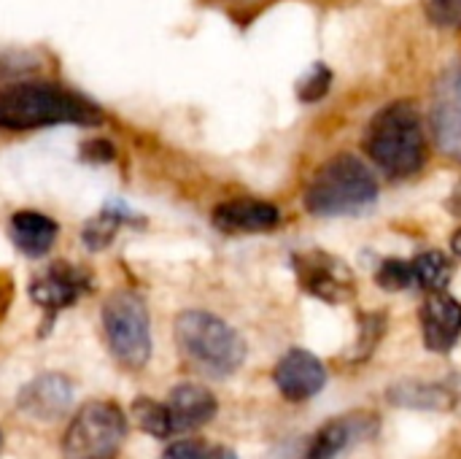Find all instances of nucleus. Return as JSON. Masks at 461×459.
<instances>
[{
    "instance_id": "23",
    "label": "nucleus",
    "mask_w": 461,
    "mask_h": 459,
    "mask_svg": "<svg viewBox=\"0 0 461 459\" xmlns=\"http://www.w3.org/2000/svg\"><path fill=\"white\" fill-rule=\"evenodd\" d=\"M424 11L438 27H461V0H424Z\"/></svg>"
},
{
    "instance_id": "27",
    "label": "nucleus",
    "mask_w": 461,
    "mask_h": 459,
    "mask_svg": "<svg viewBox=\"0 0 461 459\" xmlns=\"http://www.w3.org/2000/svg\"><path fill=\"white\" fill-rule=\"evenodd\" d=\"M451 252L461 260V227L454 233V238H451Z\"/></svg>"
},
{
    "instance_id": "26",
    "label": "nucleus",
    "mask_w": 461,
    "mask_h": 459,
    "mask_svg": "<svg viewBox=\"0 0 461 459\" xmlns=\"http://www.w3.org/2000/svg\"><path fill=\"white\" fill-rule=\"evenodd\" d=\"M448 208H451V214H456L461 216V181L451 189V197H448Z\"/></svg>"
},
{
    "instance_id": "9",
    "label": "nucleus",
    "mask_w": 461,
    "mask_h": 459,
    "mask_svg": "<svg viewBox=\"0 0 461 459\" xmlns=\"http://www.w3.org/2000/svg\"><path fill=\"white\" fill-rule=\"evenodd\" d=\"M92 292V279L86 271L70 265V262H54L49 265L30 287V298L49 314V319L57 311L70 308L78 298Z\"/></svg>"
},
{
    "instance_id": "20",
    "label": "nucleus",
    "mask_w": 461,
    "mask_h": 459,
    "mask_svg": "<svg viewBox=\"0 0 461 459\" xmlns=\"http://www.w3.org/2000/svg\"><path fill=\"white\" fill-rule=\"evenodd\" d=\"M375 281L386 292H402V289L413 287V265H411V260L386 257L375 271Z\"/></svg>"
},
{
    "instance_id": "7",
    "label": "nucleus",
    "mask_w": 461,
    "mask_h": 459,
    "mask_svg": "<svg viewBox=\"0 0 461 459\" xmlns=\"http://www.w3.org/2000/svg\"><path fill=\"white\" fill-rule=\"evenodd\" d=\"M292 268H294L297 284L308 295H313V298H319V300H324L330 306L348 303L357 295L354 271L340 257H332V254H327L321 249L294 254Z\"/></svg>"
},
{
    "instance_id": "12",
    "label": "nucleus",
    "mask_w": 461,
    "mask_h": 459,
    "mask_svg": "<svg viewBox=\"0 0 461 459\" xmlns=\"http://www.w3.org/2000/svg\"><path fill=\"white\" fill-rule=\"evenodd\" d=\"M73 403V387L65 376L43 373L32 379L22 392L16 406L38 422H57Z\"/></svg>"
},
{
    "instance_id": "25",
    "label": "nucleus",
    "mask_w": 461,
    "mask_h": 459,
    "mask_svg": "<svg viewBox=\"0 0 461 459\" xmlns=\"http://www.w3.org/2000/svg\"><path fill=\"white\" fill-rule=\"evenodd\" d=\"M81 151H84L86 160H97V162H105V160L113 157V146L105 143V141H89V143L81 146Z\"/></svg>"
},
{
    "instance_id": "1",
    "label": "nucleus",
    "mask_w": 461,
    "mask_h": 459,
    "mask_svg": "<svg viewBox=\"0 0 461 459\" xmlns=\"http://www.w3.org/2000/svg\"><path fill=\"white\" fill-rule=\"evenodd\" d=\"M100 122L103 111L68 87L46 81H22L0 89V130L22 133L51 124L95 127Z\"/></svg>"
},
{
    "instance_id": "6",
    "label": "nucleus",
    "mask_w": 461,
    "mask_h": 459,
    "mask_svg": "<svg viewBox=\"0 0 461 459\" xmlns=\"http://www.w3.org/2000/svg\"><path fill=\"white\" fill-rule=\"evenodd\" d=\"M127 438V417L116 403H86L62 438L65 459H113Z\"/></svg>"
},
{
    "instance_id": "4",
    "label": "nucleus",
    "mask_w": 461,
    "mask_h": 459,
    "mask_svg": "<svg viewBox=\"0 0 461 459\" xmlns=\"http://www.w3.org/2000/svg\"><path fill=\"white\" fill-rule=\"evenodd\" d=\"M176 344L189 365L205 376H232L246 360V341L208 311H184L176 319Z\"/></svg>"
},
{
    "instance_id": "22",
    "label": "nucleus",
    "mask_w": 461,
    "mask_h": 459,
    "mask_svg": "<svg viewBox=\"0 0 461 459\" xmlns=\"http://www.w3.org/2000/svg\"><path fill=\"white\" fill-rule=\"evenodd\" d=\"M127 222V214L116 211V208H105L97 219H92L84 230V241L92 246V249H100V246H108L116 227Z\"/></svg>"
},
{
    "instance_id": "28",
    "label": "nucleus",
    "mask_w": 461,
    "mask_h": 459,
    "mask_svg": "<svg viewBox=\"0 0 461 459\" xmlns=\"http://www.w3.org/2000/svg\"><path fill=\"white\" fill-rule=\"evenodd\" d=\"M211 459H238L230 449H213V454H211Z\"/></svg>"
},
{
    "instance_id": "17",
    "label": "nucleus",
    "mask_w": 461,
    "mask_h": 459,
    "mask_svg": "<svg viewBox=\"0 0 461 459\" xmlns=\"http://www.w3.org/2000/svg\"><path fill=\"white\" fill-rule=\"evenodd\" d=\"M389 400L402 409H421V411H446L454 406V395L443 384L429 381H402L389 390Z\"/></svg>"
},
{
    "instance_id": "13",
    "label": "nucleus",
    "mask_w": 461,
    "mask_h": 459,
    "mask_svg": "<svg viewBox=\"0 0 461 459\" xmlns=\"http://www.w3.org/2000/svg\"><path fill=\"white\" fill-rule=\"evenodd\" d=\"M373 433H378V417L370 414H354V417H340L327 422L321 430H316V436L308 441L305 446V457L303 459H335L340 457L351 441H362L370 438Z\"/></svg>"
},
{
    "instance_id": "8",
    "label": "nucleus",
    "mask_w": 461,
    "mask_h": 459,
    "mask_svg": "<svg viewBox=\"0 0 461 459\" xmlns=\"http://www.w3.org/2000/svg\"><path fill=\"white\" fill-rule=\"evenodd\" d=\"M432 133L440 151L461 162V65L446 70L432 92Z\"/></svg>"
},
{
    "instance_id": "29",
    "label": "nucleus",
    "mask_w": 461,
    "mask_h": 459,
    "mask_svg": "<svg viewBox=\"0 0 461 459\" xmlns=\"http://www.w3.org/2000/svg\"><path fill=\"white\" fill-rule=\"evenodd\" d=\"M0 449H3V436H0Z\"/></svg>"
},
{
    "instance_id": "18",
    "label": "nucleus",
    "mask_w": 461,
    "mask_h": 459,
    "mask_svg": "<svg viewBox=\"0 0 461 459\" xmlns=\"http://www.w3.org/2000/svg\"><path fill=\"white\" fill-rule=\"evenodd\" d=\"M411 265L413 287H421L424 292H443L454 279V262L443 252H424L416 260H411Z\"/></svg>"
},
{
    "instance_id": "5",
    "label": "nucleus",
    "mask_w": 461,
    "mask_h": 459,
    "mask_svg": "<svg viewBox=\"0 0 461 459\" xmlns=\"http://www.w3.org/2000/svg\"><path fill=\"white\" fill-rule=\"evenodd\" d=\"M103 330L111 354L127 371H140L151 357L149 308L138 292H113L103 306Z\"/></svg>"
},
{
    "instance_id": "10",
    "label": "nucleus",
    "mask_w": 461,
    "mask_h": 459,
    "mask_svg": "<svg viewBox=\"0 0 461 459\" xmlns=\"http://www.w3.org/2000/svg\"><path fill=\"white\" fill-rule=\"evenodd\" d=\"M273 381L289 403H303L324 390L327 368L316 354L305 349H292L278 360L273 371Z\"/></svg>"
},
{
    "instance_id": "2",
    "label": "nucleus",
    "mask_w": 461,
    "mask_h": 459,
    "mask_svg": "<svg viewBox=\"0 0 461 459\" xmlns=\"http://www.w3.org/2000/svg\"><path fill=\"white\" fill-rule=\"evenodd\" d=\"M365 151L392 179H408L427 162V141L416 103L394 100L367 124Z\"/></svg>"
},
{
    "instance_id": "21",
    "label": "nucleus",
    "mask_w": 461,
    "mask_h": 459,
    "mask_svg": "<svg viewBox=\"0 0 461 459\" xmlns=\"http://www.w3.org/2000/svg\"><path fill=\"white\" fill-rule=\"evenodd\" d=\"M330 87H332V70L324 62H316L297 81V97L303 103H316V100H321L330 92Z\"/></svg>"
},
{
    "instance_id": "3",
    "label": "nucleus",
    "mask_w": 461,
    "mask_h": 459,
    "mask_svg": "<svg viewBox=\"0 0 461 459\" xmlns=\"http://www.w3.org/2000/svg\"><path fill=\"white\" fill-rule=\"evenodd\" d=\"M378 181L373 170L354 154L340 151L330 157L305 189V208L316 216L357 214L375 203Z\"/></svg>"
},
{
    "instance_id": "14",
    "label": "nucleus",
    "mask_w": 461,
    "mask_h": 459,
    "mask_svg": "<svg viewBox=\"0 0 461 459\" xmlns=\"http://www.w3.org/2000/svg\"><path fill=\"white\" fill-rule=\"evenodd\" d=\"M213 225L221 233H267L281 225L278 206L257 197H238L213 208Z\"/></svg>"
},
{
    "instance_id": "19",
    "label": "nucleus",
    "mask_w": 461,
    "mask_h": 459,
    "mask_svg": "<svg viewBox=\"0 0 461 459\" xmlns=\"http://www.w3.org/2000/svg\"><path fill=\"white\" fill-rule=\"evenodd\" d=\"M132 422L151 438H167L173 436V425H170V411L167 406L151 400V398H138L130 409Z\"/></svg>"
},
{
    "instance_id": "24",
    "label": "nucleus",
    "mask_w": 461,
    "mask_h": 459,
    "mask_svg": "<svg viewBox=\"0 0 461 459\" xmlns=\"http://www.w3.org/2000/svg\"><path fill=\"white\" fill-rule=\"evenodd\" d=\"M211 454L213 449H208V444L203 441H178L165 449L162 459H211Z\"/></svg>"
},
{
    "instance_id": "15",
    "label": "nucleus",
    "mask_w": 461,
    "mask_h": 459,
    "mask_svg": "<svg viewBox=\"0 0 461 459\" xmlns=\"http://www.w3.org/2000/svg\"><path fill=\"white\" fill-rule=\"evenodd\" d=\"M167 411H170L173 433H192L216 417L219 403L211 390L200 384H181L170 392Z\"/></svg>"
},
{
    "instance_id": "16",
    "label": "nucleus",
    "mask_w": 461,
    "mask_h": 459,
    "mask_svg": "<svg viewBox=\"0 0 461 459\" xmlns=\"http://www.w3.org/2000/svg\"><path fill=\"white\" fill-rule=\"evenodd\" d=\"M11 241L27 257H43L57 241V222L38 211H19L11 216Z\"/></svg>"
},
{
    "instance_id": "11",
    "label": "nucleus",
    "mask_w": 461,
    "mask_h": 459,
    "mask_svg": "<svg viewBox=\"0 0 461 459\" xmlns=\"http://www.w3.org/2000/svg\"><path fill=\"white\" fill-rule=\"evenodd\" d=\"M424 346L435 354H448L461 338V300L454 295L429 292L421 306Z\"/></svg>"
}]
</instances>
